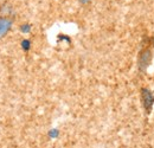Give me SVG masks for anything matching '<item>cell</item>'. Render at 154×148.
I'll use <instances>...</instances> for the list:
<instances>
[{"mask_svg": "<svg viewBox=\"0 0 154 148\" xmlns=\"http://www.w3.org/2000/svg\"><path fill=\"white\" fill-rule=\"evenodd\" d=\"M152 58H153V55H152L151 49H148V48L142 49L139 52V57H137V68H139V70L145 72L148 69V66L151 65Z\"/></svg>", "mask_w": 154, "mask_h": 148, "instance_id": "obj_1", "label": "cell"}, {"mask_svg": "<svg viewBox=\"0 0 154 148\" xmlns=\"http://www.w3.org/2000/svg\"><path fill=\"white\" fill-rule=\"evenodd\" d=\"M141 101H142V104H143L146 113L149 114L154 106V94L147 88H142L141 89Z\"/></svg>", "mask_w": 154, "mask_h": 148, "instance_id": "obj_2", "label": "cell"}, {"mask_svg": "<svg viewBox=\"0 0 154 148\" xmlns=\"http://www.w3.org/2000/svg\"><path fill=\"white\" fill-rule=\"evenodd\" d=\"M13 25V20L8 17H0V38L6 36Z\"/></svg>", "mask_w": 154, "mask_h": 148, "instance_id": "obj_3", "label": "cell"}, {"mask_svg": "<svg viewBox=\"0 0 154 148\" xmlns=\"http://www.w3.org/2000/svg\"><path fill=\"white\" fill-rule=\"evenodd\" d=\"M21 49L27 52V51L31 49V42H30L29 39H23V40H21Z\"/></svg>", "mask_w": 154, "mask_h": 148, "instance_id": "obj_4", "label": "cell"}, {"mask_svg": "<svg viewBox=\"0 0 154 148\" xmlns=\"http://www.w3.org/2000/svg\"><path fill=\"white\" fill-rule=\"evenodd\" d=\"M58 136H59V130L58 129L49 130V137H50V139H57Z\"/></svg>", "mask_w": 154, "mask_h": 148, "instance_id": "obj_5", "label": "cell"}, {"mask_svg": "<svg viewBox=\"0 0 154 148\" xmlns=\"http://www.w3.org/2000/svg\"><path fill=\"white\" fill-rule=\"evenodd\" d=\"M20 31H21L23 33H29V32L31 31V25H30V24H24V25H21V26H20Z\"/></svg>", "mask_w": 154, "mask_h": 148, "instance_id": "obj_6", "label": "cell"}, {"mask_svg": "<svg viewBox=\"0 0 154 148\" xmlns=\"http://www.w3.org/2000/svg\"><path fill=\"white\" fill-rule=\"evenodd\" d=\"M59 40H64V42H68V43H70L71 42V39L68 37V36H64V35H60L59 37H58Z\"/></svg>", "mask_w": 154, "mask_h": 148, "instance_id": "obj_7", "label": "cell"}, {"mask_svg": "<svg viewBox=\"0 0 154 148\" xmlns=\"http://www.w3.org/2000/svg\"><path fill=\"white\" fill-rule=\"evenodd\" d=\"M78 1H79L81 4H88V2L90 1V0H78Z\"/></svg>", "mask_w": 154, "mask_h": 148, "instance_id": "obj_8", "label": "cell"}]
</instances>
